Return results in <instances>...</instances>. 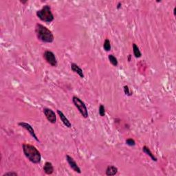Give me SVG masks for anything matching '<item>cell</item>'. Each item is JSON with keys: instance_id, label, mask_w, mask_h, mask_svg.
I'll return each mask as SVG.
<instances>
[{"instance_id": "1", "label": "cell", "mask_w": 176, "mask_h": 176, "mask_svg": "<svg viewBox=\"0 0 176 176\" xmlns=\"http://www.w3.org/2000/svg\"><path fill=\"white\" fill-rule=\"evenodd\" d=\"M23 151L25 156L31 162L39 164L41 160V155L35 146L30 144H23Z\"/></svg>"}, {"instance_id": "2", "label": "cell", "mask_w": 176, "mask_h": 176, "mask_svg": "<svg viewBox=\"0 0 176 176\" xmlns=\"http://www.w3.org/2000/svg\"><path fill=\"white\" fill-rule=\"evenodd\" d=\"M35 32L38 39L43 43H52L54 37L52 31L41 24H37L35 26Z\"/></svg>"}, {"instance_id": "3", "label": "cell", "mask_w": 176, "mask_h": 176, "mask_svg": "<svg viewBox=\"0 0 176 176\" xmlns=\"http://www.w3.org/2000/svg\"><path fill=\"white\" fill-rule=\"evenodd\" d=\"M36 14L39 19L47 23L52 22L54 19L53 14L51 11V8L49 5H45L41 10L37 11Z\"/></svg>"}, {"instance_id": "4", "label": "cell", "mask_w": 176, "mask_h": 176, "mask_svg": "<svg viewBox=\"0 0 176 176\" xmlns=\"http://www.w3.org/2000/svg\"><path fill=\"white\" fill-rule=\"evenodd\" d=\"M72 102L75 107L78 109L79 112L81 114L82 116L85 118H87L88 117V110L85 103L76 96H73Z\"/></svg>"}, {"instance_id": "5", "label": "cell", "mask_w": 176, "mask_h": 176, "mask_svg": "<svg viewBox=\"0 0 176 176\" xmlns=\"http://www.w3.org/2000/svg\"><path fill=\"white\" fill-rule=\"evenodd\" d=\"M43 59L46 61L47 63L50 65L52 67L57 66V61L55 55L52 51L46 50L43 53Z\"/></svg>"}, {"instance_id": "6", "label": "cell", "mask_w": 176, "mask_h": 176, "mask_svg": "<svg viewBox=\"0 0 176 176\" xmlns=\"http://www.w3.org/2000/svg\"><path fill=\"white\" fill-rule=\"evenodd\" d=\"M43 113L47 120L50 123L54 124V123L57 122V116H56L55 112L53 110L49 108H44Z\"/></svg>"}, {"instance_id": "7", "label": "cell", "mask_w": 176, "mask_h": 176, "mask_svg": "<svg viewBox=\"0 0 176 176\" xmlns=\"http://www.w3.org/2000/svg\"><path fill=\"white\" fill-rule=\"evenodd\" d=\"M18 125L20 127H22L24 128V129L27 130L30 134L31 135V136L36 140V141L39 142V138H37V136L36 134H35L34 129H33V127L30 125L28 124V123H25V122H20L18 123Z\"/></svg>"}, {"instance_id": "8", "label": "cell", "mask_w": 176, "mask_h": 176, "mask_svg": "<svg viewBox=\"0 0 176 176\" xmlns=\"http://www.w3.org/2000/svg\"><path fill=\"white\" fill-rule=\"evenodd\" d=\"M66 160L68 162V163L69 164L70 168H71L76 173H81V170L80 167L78 166L77 163L74 160L71 156H70L69 155H66Z\"/></svg>"}, {"instance_id": "9", "label": "cell", "mask_w": 176, "mask_h": 176, "mask_svg": "<svg viewBox=\"0 0 176 176\" xmlns=\"http://www.w3.org/2000/svg\"><path fill=\"white\" fill-rule=\"evenodd\" d=\"M57 114H58V115H59L61 120L62 121L63 124L65 125V126H66L67 127H68V128H71V127H72L71 123L70 122L69 120L67 118L66 116L64 115V114H63L61 110H57Z\"/></svg>"}, {"instance_id": "10", "label": "cell", "mask_w": 176, "mask_h": 176, "mask_svg": "<svg viewBox=\"0 0 176 176\" xmlns=\"http://www.w3.org/2000/svg\"><path fill=\"white\" fill-rule=\"evenodd\" d=\"M71 70H72L74 72L76 73L81 78L83 79L85 77V75H84L83 72V70L81 68L79 67L78 65L74 63H72L71 64Z\"/></svg>"}, {"instance_id": "11", "label": "cell", "mask_w": 176, "mask_h": 176, "mask_svg": "<svg viewBox=\"0 0 176 176\" xmlns=\"http://www.w3.org/2000/svg\"><path fill=\"white\" fill-rule=\"evenodd\" d=\"M43 171L47 175H51L54 172V167L52 164L50 162H46L43 166Z\"/></svg>"}, {"instance_id": "12", "label": "cell", "mask_w": 176, "mask_h": 176, "mask_svg": "<svg viewBox=\"0 0 176 176\" xmlns=\"http://www.w3.org/2000/svg\"><path fill=\"white\" fill-rule=\"evenodd\" d=\"M117 173L118 168L114 166H112V165H110V166L107 167V168L106 169V171H105V174L107 176L115 175Z\"/></svg>"}, {"instance_id": "13", "label": "cell", "mask_w": 176, "mask_h": 176, "mask_svg": "<svg viewBox=\"0 0 176 176\" xmlns=\"http://www.w3.org/2000/svg\"><path fill=\"white\" fill-rule=\"evenodd\" d=\"M142 151H143L144 153H145L147 156H149V157L151 158V160H152L153 161L157 162L158 158L154 156V154H153V153L151 152L150 149H149L148 147H147V146H144V147H142Z\"/></svg>"}, {"instance_id": "14", "label": "cell", "mask_w": 176, "mask_h": 176, "mask_svg": "<svg viewBox=\"0 0 176 176\" xmlns=\"http://www.w3.org/2000/svg\"><path fill=\"white\" fill-rule=\"evenodd\" d=\"M133 52L135 58H140L142 57L141 52H140L138 45H137L135 43H133Z\"/></svg>"}, {"instance_id": "15", "label": "cell", "mask_w": 176, "mask_h": 176, "mask_svg": "<svg viewBox=\"0 0 176 176\" xmlns=\"http://www.w3.org/2000/svg\"><path fill=\"white\" fill-rule=\"evenodd\" d=\"M108 59L110 62L112 63L114 66L116 67L118 66V61L117 58L114 57L113 54H110V55L108 56Z\"/></svg>"}, {"instance_id": "16", "label": "cell", "mask_w": 176, "mask_h": 176, "mask_svg": "<svg viewBox=\"0 0 176 176\" xmlns=\"http://www.w3.org/2000/svg\"><path fill=\"white\" fill-rule=\"evenodd\" d=\"M103 48L104 50L105 51H107V52H109V51L111 50V48H112V46H111V43H110V41L108 39H107L105 40V41H104L103 43Z\"/></svg>"}, {"instance_id": "17", "label": "cell", "mask_w": 176, "mask_h": 176, "mask_svg": "<svg viewBox=\"0 0 176 176\" xmlns=\"http://www.w3.org/2000/svg\"><path fill=\"white\" fill-rule=\"evenodd\" d=\"M98 113H99V115L103 117L105 116V108L104 107L103 105H101L99 106V108H98Z\"/></svg>"}, {"instance_id": "18", "label": "cell", "mask_w": 176, "mask_h": 176, "mask_svg": "<svg viewBox=\"0 0 176 176\" xmlns=\"http://www.w3.org/2000/svg\"><path fill=\"white\" fill-rule=\"evenodd\" d=\"M123 90H124V93L125 94V95H127V96H131V95L133 94L131 91H130V89L128 85H125L124 87H123Z\"/></svg>"}, {"instance_id": "19", "label": "cell", "mask_w": 176, "mask_h": 176, "mask_svg": "<svg viewBox=\"0 0 176 176\" xmlns=\"http://www.w3.org/2000/svg\"><path fill=\"white\" fill-rule=\"evenodd\" d=\"M126 144L127 145L130 146V147H133V146L135 145V142L133 139L128 138L126 140Z\"/></svg>"}, {"instance_id": "20", "label": "cell", "mask_w": 176, "mask_h": 176, "mask_svg": "<svg viewBox=\"0 0 176 176\" xmlns=\"http://www.w3.org/2000/svg\"><path fill=\"white\" fill-rule=\"evenodd\" d=\"M17 176L18 174L17 173H15V172H8V173H4L2 176Z\"/></svg>"}, {"instance_id": "21", "label": "cell", "mask_w": 176, "mask_h": 176, "mask_svg": "<svg viewBox=\"0 0 176 176\" xmlns=\"http://www.w3.org/2000/svg\"><path fill=\"white\" fill-rule=\"evenodd\" d=\"M121 7H122V3H121V2H118V5L116 6V8L118 10H119L120 8H121Z\"/></svg>"}, {"instance_id": "22", "label": "cell", "mask_w": 176, "mask_h": 176, "mask_svg": "<svg viewBox=\"0 0 176 176\" xmlns=\"http://www.w3.org/2000/svg\"><path fill=\"white\" fill-rule=\"evenodd\" d=\"M131 54H129V55H128V61H131Z\"/></svg>"}, {"instance_id": "23", "label": "cell", "mask_w": 176, "mask_h": 176, "mask_svg": "<svg viewBox=\"0 0 176 176\" xmlns=\"http://www.w3.org/2000/svg\"><path fill=\"white\" fill-rule=\"evenodd\" d=\"M173 15H174V16L176 15V7H175V8H174V9H173Z\"/></svg>"}, {"instance_id": "24", "label": "cell", "mask_w": 176, "mask_h": 176, "mask_svg": "<svg viewBox=\"0 0 176 176\" xmlns=\"http://www.w3.org/2000/svg\"><path fill=\"white\" fill-rule=\"evenodd\" d=\"M20 2L22 3H27L28 2V1H20Z\"/></svg>"}]
</instances>
